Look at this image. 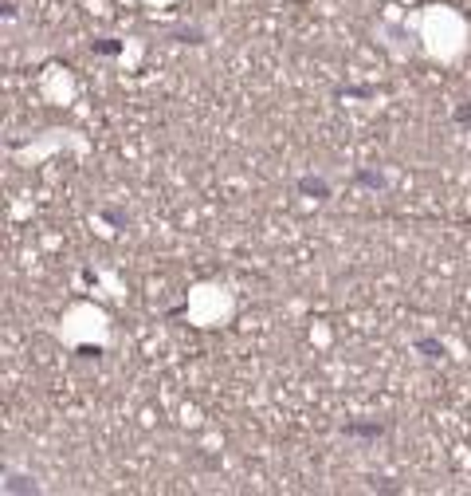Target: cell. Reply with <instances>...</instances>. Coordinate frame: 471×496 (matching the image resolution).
<instances>
[{"mask_svg": "<svg viewBox=\"0 0 471 496\" xmlns=\"http://www.w3.org/2000/svg\"><path fill=\"white\" fill-rule=\"evenodd\" d=\"M299 193L311 197V201H330V197H334V185H330L326 178H318V173H306V178H299Z\"/></svg>", "mask_w": 471, "mask_h": 496, "instance_id": "6da1fadb", "label": "cell"}, {"mask_svg": "<svg viewBox=\"0 0 471 496\" xmlns=\"http://www.w3.org/2000/svg\"><path fill=\"white\" fill-rule=\"evenodd\" d=\"M342 433L345 437H365V441H377V437L385 433V421H377V418H370V421H345Z\"/></svg>", "mask_w": 471, "mask_h": 496, "instance_id": "7a4b0ae2", "label": "cell"}, {"mask_svg": "<svg viewBox=\"0 0 471 496\" xmlns=\"http://www.w3.org/2000/svg\"><path fill=\"white\" fill-rule=\"evenodd\" d=\"M4 492L9 496H16V492H40V485H35L32 477H24V473H4Z\"/></svg>", "mask_w": 471, "mask_h": 496, "instance_id": "3957f363", "label": "cell"}, {"mask_svg": "<svg viewBox=\"0 0 471 496\" xmlns=\"http://www.w3.org/2000/svg\"><path fill=\"white\" fill-rule=\"evenodd\" d=\"M412 347H416V351H421L424 359H444V355H448L444 343H440V339H428V335H421V339L412 343Z\"/></svg>", "mask_w": 471, "mask_h": 496, "instance_id": "277c9868", "label": "cell"}, {"mask_svg": "<svg viewBox=\"0 0 471 496\" xmlns=\"http://www.w3.org/2000/svg\"><path fill=\"white\" fill-rule=\"evenodd\" d=\"M353 181L365 185V189H385V173H377V170H358V173H353Z\"/></svg>", "mask_w": 471, "mask_h": 496, "instance_id": "5b68a950", "label": "cell"}, {"mask_svg": "<svg viewBox=\"0 0 471 496\" xmlns=\"http://www.w3.org/2000/svg\"><path fill=\"white\" fill-rule=\"evenodd\" d=\"M91 48H94L99 55H118V52H122V43H118V40H94Z\"/></svg>", "mask_w": 471, "mask_h": 496, "instance_id": "8992f818", "label": "cell"}, {"mask_svg": "<svg viewBox=\"0 0 471 496\" xmlns=\"http://www.w3.org/2000/svg\"><path fill=\"white\" fill-rule=\"evenodd\" d=\"M455 122H471V107H455Z\"/></svg>", "mask_w": 471, "mask_h": 496, "instance_id": "52a82bcc", "label": "cell"}]
</instances>
